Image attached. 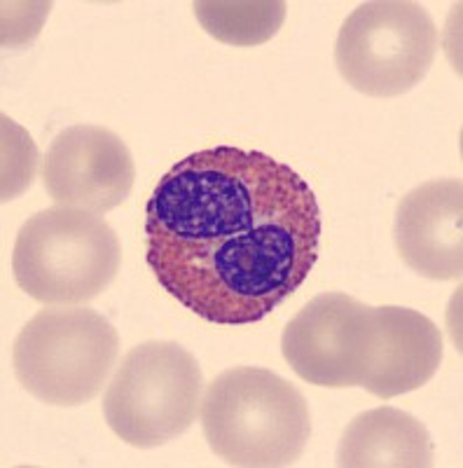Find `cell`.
<instances>
[{
	"label": "cell",
	"instance_id": "12",
	"mask_svg": "<svg viewBox=\"0 0 463 468\" xmlns=\"http://www.w3.org/2000/svg\"><path fill=\"white\" fill-rule=\"evenodd\" d=\"M192 10L208 36L235 48L272 40L286 19L283 0H199Z\"/></svg>",
	"mask_w": 463,
	"mask_h": 468
},
{
	"label": "cell",
	"instance_id": "2",
	"mask_svg": "<svg viewBox=\"0 0 463 468\" xmlns=\"http://www.w3.org/2000/svg\"><path fill=\"white\" fill-rule=\"evenodd\" d=\"M202 429L229 466H293L311 438L309 403L295 384L265 367H232L202 396Z\"/></svg>",
	"mask_w": 463,
	"mask_h": 468
},
{
	"label": "cell",
	"instance_id": "8",
	"mask_svg": "<svg viewBox=\"0 0 463 468\" xmlns=\"http://www.w3.org/2000/svg\"><path fill=\"white\" fill-rule=\"evenodd\" d=\"M136 166L127 144L99 124H73L52 141L43 183L57 207L106 213L127 202Z\"/></svg>",
	"mask_w": 463,
	"mask_h": 468
},
{
	"label": "cell",
	"instance_id": "7",
	"mask_svg": "<svg viewBox=\"0 0 463 468\" xmlns=\"http://www.w3.org/2000/svg\"><path fill=\"white\" fill-rule=\"evenodd\" d=\"M374 307L346 292L309 300L281 335V351L300 379L316 387H363L373 361Z\"/></svg>",
	"mask_w": 463,
	"mask_h": 468
},
{
	"label": "cell",
	"instance_id": "6",
	"mask_svg": "<svg viewBox=\"0 0 463 468\" xmlns=\"http://www.w3.org/2000/svg\"><path fill=\"white\" fill-rule=\"evenodd\" d=\"M436 54V22L410 0L363 3L346 16L335 43V64L346 85L377 99L415 90Z\"/></svg>",
	"mask_w": 463,
	"mask_h": 468
},
{
	"label": "cell",
	"instance_id": "11",
	"mask_svg": "<svg viewBox=\"0 0 463 468\" xmlns=\"http://www.w3.org/2000/svg\"><path fill=\"white\" fill-rule=\"evenodd\" d=\"M433 463L436 450L426 426L391 405L358 415L337 447L340 468H431Z\"/></svg>",
	"mask_w": 463,
	"mask_h": 468
},
{
	"label": "cell",
	"instance_id": "4",
	"mask_svg": "<svg viewBox=\"0 0 463 468\" xmlns=\"http://www.w3.org/2000/svg\"><path fill=\"white\" fill-rule=\"evenodd\" d=\"M118 356V330L99 312L82 304L47 307L16 335L12 367L33 399L78 408L101 394Z\"/></svg>",
	"mask_w": 463,
	"mask_h": 468
},
{
	"label": "cell",
	"instance_id": "10",
	"mask_svg": "<svg viewBox=\"0 0 463 468\" xmlns=\"http://www.w3.org/2000/svg\"><path fill=\"white\" fill-rule=\"evenodd\" d=\"M377 335L363 388L377 399L410 394L433 379L442 363L440 328L407 307H374Z\"/></svg>",
	"mask_w": 463,
	"mask_h": 468
},
{
	"label": "cell",
	"instance_id": "1",
	"mask_svg": "<svg viewBox=\"0 0 463 468\" xmlns=\"http://www.w3.org/2000/svg\"><path fill=\"white\" fill-rule=\"evenodd\" d=\"M321 207L288 165L232 145L187 154L153 190L148 265L208 324L269 316L307 282L321 250Z\"/></svg>",
	"mask_w": 463,
	"mask_h": 468
},
{
	"label": "cell",
	"instance_id": "5",
	"mask_svg": "<svg viewBox=\"0 0 463 468\" xmlns=\"http://www.w3.org/2000/svg\"><path fill=\"white\" fill-rule=\"evenodd\" d=\"M204 375L185 346L153 340L120 361L103 396L110 431L132 447L150 450L176 441L199 417Z\"/></svg>",
	"mask_w": 463,
	"mask_h": 468
},
{
	"label": "cell",
	"instance_id": "13",
	"mask_svg": "<svg viewBox=\"0 0 463 468\" xmlns=\"http://www.w3.org/2000/svg\"><path fill=\"white\" fill-rule=\"evenodd\" d=\"M37 160L40 157L31 136L10 117H3V202H10L31 187Z\"/></svg>",
	"mask_w": 463,
	"mask_h": 468
},
{
	"label": "cell",
	"instance_id": "3",
	"mask_svg": "<svg viewBox=\"0 0 463 468\" xmlns=\"http://www.w3.org/2000/svg\"><path fill=\"white\" fill-rule=\"evenodd\" d=\"M122 244L99 213L73 207L37 211L16 234L12 271L28 298L75 307L108 291L120 271Z\"/></svg>",
	"mask_w": 463,
	"mask_h": 468
},
{
	"label": "cell",
	"instance_id": "9",
	"mask_svg": "<svg viewBox=\"0 0 463 468\" xmlns=\"http://www.w3.org/2000/svg\"><path fill=\"white\" fill-rule=\"evenodd\" d=\"M394 239L403 262L419 277L454 282L463 274L461 178L426 181L400 199Z\"/></svg>",
	"mask_w": 463,
	"mask_h": 468
}]
</instances>
